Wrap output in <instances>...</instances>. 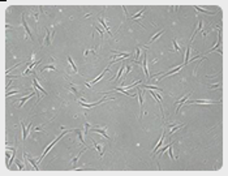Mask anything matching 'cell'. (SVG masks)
Instances as JSON below:
<instances>
[{
  "instance_id": "cell-1",
  "label": "cell",
  "mask_w": 228,
  "mask_h": 176,
  "mask_svg": "<svg viewBox=\"0 0 228 176\" xmlns=\"http://www.w3.org/2000/svg\"><path fill=\"white\" fill-rule=\"evenodd\" d=\"M68 132H70V131H65V132H63V135H60V136L58 137V138L55 140V141H52V144H50V145H48L47 147H46V150H44V153H43V154H42V156H40V158H39V162H42V159H43V158H44V155L47 154V153H48V151H50L51 149H52V146H54V145H55L56 142H58V141H59L60 138H63V136L65 135V133H68Z\"/></svg>"
},
{
  "instance_id": "cell-2",
  "label": "cell",
  "mask_w": 228,
  "mask_h": 176,
  "mask_svg": "<svg viewBox=\"0 0 228 176\" xmlns=\"http://www.w3.org/2000/svg\"><path fill=\"white\" fill-rule=\"evenodd\" d=\"M112 99H116V98H108V99H100L99 102H95V103H91V104H86V103H83L81 102V104L85 107V108H91V107H94V106H98V104H100L102 102H104V101H112Z\"/></svg>"
},
{
  "instance_id": "cell-3",
  "label": "cell",
  "mask_w": 228,
  "mask_h": 176,
  "mask_svg": "<svg viewBox=\"0 0 228 176\" xmlns=\"http://www.w3.org/2000/svg\"><path fill=\"white\" fill-rule=\"evenodd\" d=\"M21 127H22V131H24V136H22V138L26 140V138H28V135H29V131L31 129V123H30L28 127H25V124L21 123Z\"/></svg>"
},
{
  "instance_id": "cell-4",
  "label": "cell",
  "mask_w": 228,
  "mask_h": 176,
  "mask_svg": "<svg viewBox=\"0 0 228 176\" xmlns=\"http://www.w3.org/2000/svg\"><path fill=\"white\" fill-rule=\"evenodd\" d=\"M93 144H94V147L97 149V151L99 153V156H102L103 153H104V145H100V144L95 142V141H93Z\"/></svg>"
},
{
  "instance_id": "cell-5",
  "label": "cell",
  "mask_w": 228,
  "mask_h": 176,
  "mask_svg": "<svg viewBox=\"0 0 228 176\" xmlns=\"http://www.w3.org/2000/svg\"><path fill=\"white\" fill-rule=\"evenodd\" d=\"M21 21H22V25H24V28H25V31H26V34H28V37H29V38H31V31H30L29 26H28V24H26V21H25V17H24V14H21Z\"/></svg>"
},
{
  "instance_id": "cell-6",
  "label": "cell",
  "mask_w": 228,
  "mask_h": 176,
  "mask_svg": "<svg viewBox=\"0 0 228 176\" xmlns=\"http://www.w3.org/2000/svg\"><path fill=\"white\" fill-rule=\"evenodd\" d=\"M188 103H194V104H214L215 102H211V101H188Z\"/></svg>"
},
{
  "instance_id": "cell-7",
  "label": "cell",
  "mask_w": 228,
  "mask_h": 176,
  "mask_svg": "<svg viewBox=\"0 0 228 176\" xmlns=\"http://www.w3.org/2000/svg\"><path fill=\"white\" fill-rule=\"evenodd\" d=\"M142 59H143V62H142V68H143V72H145L146 77L149 78V71H147V60H146V55H143V56H142Z\"/></svg>"
},
{
  "instance_id": "cell-8",
  "label": "cell",
  "mask_w": 228,
  "mask_h": 176,
  "mask_svg": "<svg viewBox=\"0 0 228 176\" xmlns=\"http://www.w3.org/2000/svg\"><path fill=\"white\" fill-rule=\"evenodd\" d=\"M44 44L46 46H50L51 44V31L48 29H46V41H44Z\"/></svg>"
},
{
  "instance_id": "cell-9",
  "label": "cell",
  "mask_w": 228,
  "mask_h": 176,
  "mask_svg": "<svg viewBox=\"0 0 228 176\" xmlns=\"http://www.w3.org/2000/svg\"><path fill=\"white\" fill-rule=\"evenodd\" d=\"M188 98H189V94H188V95H185V97H182V98L180 99V101H178V102L176 103V107H177L176 112H178V110H180V107H181V104H182V103H184V102H187V101H188Z\"/></svg>"
},
{
  "instance_id": "cell-10",
  "label": "cell",
  "mask_w": 228,
  "mask_h": 176,
  "mask_svg": "<svg viewBox=\"0 0 228 176\" xmlns=\"http://www.w3.org/2000/svg\"><path fill=\"white\" fill-rule=\"evenodd\" d=\"M164 136H166V131H164V132H163V135H162V137H160V140H159V142H158V145H157V146H155V147H154V150H153L154 153H157V150H158V149H159V147H160V146H162V144H163V141H164Z\"/></svg>"
},
{
  "instance_id": "cell-11",
  "label": "cell",
  "mask_w": 228,
  "mask_h": 176,
  "mask_svg": "<svg viewBox=\"0 0 228 176\" xmlns=\"http://www.w3.org/2000/svg\"><path fill=\"white\" fill-rule=\"evenodd\" d=\"M138 98H139V108H141V117H142V108H143V99H142V90H139L138 91ZM139 117V119H141Z\"/></svg>"
},
{
  "instance_id": "cell-12",
  "label": "cell",
  "mask_w": 228,
  "mask_h": 176,
  "mask_svg": "<svg viewBox=\"0 0 228 176\" xmlns=\"http://www.w3.org/2000/svg\"><path fill=\"white\" fill-rule=\"evenodd\" d=\"M93 132H95V133H99V135H102L103 137H106V138H109V137L107 136V133H106L104 129H99V128H93Z\"/></svg>"
},
{
  "instance_id": "cell-13",
  "label": "cell",
  "mask_w": 228,
  "mask_h": 176,
  "mask_svg": "<svg viewBox=\"0 0 228 176\" xmlns=\"http://www.w3.org/2000/svg\"><path fill=\"white\" fill-rule=\"evenodd\" d=\"M194 8L198 10V12H202V13H206V14H210V16H212V14H215V12H210V10H207V9H203V8H199V7H197L194 5Z\"/></svg>"
},
{
  "instance_id": "cell-14",
  "label": "cell",
  "mask_w": 228,
  "mask_h": 176,
  "mask_svg": "<svg viewBox=\"0 0 228 176\" xmlns=\"http://www.w3.org/2000/svg\"><path fill=\"white\" fill-rule=\"evenodd\" d=\"M107 71H109V68H106V69H104V72H102V73H100L99 76H98L97 78H94L93 81H91V83H97V82L99 81V80H100V78H102V77H103V76H104V73H106V72H107Z\"/></svg>"
},
{
  "instance_id": "cell-15",
  "label": "cell",
  "mask_w": 228,
  "mask_h": 176,
  "mask_svg": "<svg viewBox=\"0 0 228 176\" xmlns=\"http://www.w3.org/2000/svg\"><path fill=\"white\" fill-rule=\"evenodd\" d=\"M33 83H34V87H35L37 90L42 91V93H43V94H47V93H46V90H44V89H42V86H39V85H38V82H37V80H35V78L33 80Z\"/></svg>"
},
{
  "instance_id": "cell-16",
  "label": "cell",
  "mask_w": 228,
  "mask_h": 176,
  "mask_svg": "<svg viewBox=\"0 0 228 176\" xmlns=\"http://www.w3.org/2000/svg\"><path fill=\"white\" fill-rule=\"evenodd\" d=\"M68 62H69L70 67H72V71H73V73H77V68H76V64L73 63V60H72L70 56H68Z\"/></svg>"
},
{
  "instance_id": "cell-17",
  "label": "cell",
  "mask_w": 228,
  "mask_h": 176,
  "mask_svg": "<svg viewBox=\"0 0 228 176\" xmlns=\"http://www.w3.org/2000/svg\"><path fill=\"white\" fill-rule=\"evenodd\" d=\"M99 22H100V24H102V26H103V28H104L106 30H107V33L109 34V35H111V37H113V35H112V33L109 31L108 26H107V24H106V22H104V20H103V18H99Z\"/></svg>"
},
{
  "instance_id": "cell-18",
  "label": "cell",
  "mask_w": 228,
  "mask_h": 176,
  "mask_svg": "<svg viewBox=\"0 0 228 176\" xmlns=\"http://www.w3.org/2000/svg\"><path fill=\"white\" fill-rule=\"evenodd\" d=\"M184 125L182 124H180V125H171V131H169V135H172L173 132H176L177 129H180V128H182Z\"/></svg>"
},
{
  "instance_id": "cell-19",
  "label": "cell",
  "mask_w": 228,
  "mask_h": 176,
  "mask_svg": "<svg viewBox=\"0 0 228 176\" xmlns=\"http://www.w3.org/2000/svg\"><path fill=\"white\" fill-rule=\"evenodd\" d=\"M141 51H139V48L138 47H136V59H134V62L136 63H139V60H141Z\"/></svg>"
},
{
  "instance_id": "cell-20",
  "label": "cell",
  "mask_w": 228,
  "mask_h": 176,
  "mask_svg": "<svg viewBox=\"0 0 228 176\" xmlns=\"http://www.w3.org/2000/svg\"><path fill=\"white\" fill-rule=\"evenodd\" d=\"M33 95H34V93H31V94H29L28 97H25V98H22V99H21V102H20V104H18V107H22V106H24V103H25L26 101H28V99H30V98H31Z\"/></svg>"
},
{
  "instance_id": "cell-21",
  "label": "cell",
  "mask_w": 228,
  "mask_h": 176,
  "mask_svg": "<svg viewBox=\"0 0 228 176\" xmlns=\"http://www.w3.org/2000/svg\"><path fill=\"white\" fill-rule=\"evenodd\" d=\"M55 69H56V68L54 65H46L43 68H40V72L43 73V72H46V71H55Z\"/></svg>"
},
{
  "instance_id": "cell-22",
  "label": "cell",
  "mask_w": 228,
  "mask_h": 176,
  "mask_svg": "<svg viewBox=\"0 0 228 176\" xmlns=\"http://www.w3.org/2000/svg\"><path fill=\"white\" fill-rule=\"evenodd\" d=\"M69 91H70V93H73L74 95H76V97H79V91L77 90V89H76V87L73 86V85H70V87H69Z\"/></svg>"
},
{
  "instance_id": "cell-23",
  "label": "cell",
  "mask_w": 228,
  "mask_h": 176,
  "mask_svg": "<svg viewBox=\"0 0 228 176\" xmlns=\"http://www.w3.org/2000/svg\"><path fill=\"white\" fill-rule=\"evenodd\" d=\"M181 69V67H177V68H175V69H172V71H169L168 73H166V74H163V77H167V76H171V74H173V73H176V72H178Z\"/></svg>"
},
{
  "instance_id": "cell-24",
  "label": "cell",
  "mask_w": 228,
  "mask_h": 176,
  "mask_svg": "<svg viewBox=\"0 0 228 176\" xmlns=\"http://www.w3.org/2000/svg\"><path fill=\"white\" fill-rule=\"evenodd\" d=\"M74 132L77 133V136H78V138H79V142L83 144V136H82V132L79 131V129H74Z\"/></svg>"
},
{
  "instance_id": "cell-25",
  "label": "cell",
  "mask_w": 228,
  "mask_h": 176,
  "mask_svg": "<svg viewBox=\"0 0 228 176\" xmlns=\"http://www.w3.org/2000/svg\"><path fill=\"white\" fill-rule=\"evenodd\" d=\"M124 65H121L120 68H119V73H117V76H116V78H113V80H116V81H117V80H119L120 77H121V76H123V72H124Z\"/></svg>"
},
{
  "instance_id": "cell-26",
  "label": "cell",
  "mask_w": 228,
  "mask_h": 176,
  "mask_svg": "<svg viewBox=\"0 0 228 176\" xmlns=\"http://www.w3.org/2000/svg\"><path fill=\"white\" fill-rule=\"evenodd\" d=\"M143 12H145V8H142L138 13H137V14H134V17H133V18H134V20H137V18H141V17H142V14H143Z\"/></svg>"
},
{
  "instance_id": "cell-27",
  "label": "cell",
  "mask_w": 228,
  "mask_h": 176,
  "mask_svg": "<svg viewBox=\"0 0 228 176\" xmlns=\"http://www.w3.org/2000/svg\"><path fill=\"white\" fill-rule=\"evenodd\" d=\"M82 153H83V151H81V153H79V154H78L77 156H74V158H73V159H72V163H73V164H76V163H77V160H78L79 158H81V155H82Z\"/></svg>"
},
{
  "instance_id": "cell-28",
  "label": "cell",
  "mask_w": 228,
  "mask_h": 176,
  "mask_svg": "<svg viewBox=\"0 0 228 176\" xmlns=\"http://www.w3.org/2000/svg\"><path fill=\"white\" fill-rule=\"evenodd\" d=\"M189 53H190V47L188 46V48H187V52H185V64L188 63V57H189Z\"/></svg>"
},
{
  "instance_id": "cell-29",
  "label": "cell",
  "mask_w": 228,
  "mask_h": 176,
  "mask_svg": "<svg viewBox=\"0 0 228 176\" xmlns=\"http://www.w3.org/2000/svg\"><path fill=\"white\" fill-rule=\"evenodd\" d=\"M163 33H164V30H160V31H159V33L157 34V35H154L153 38H151V39H150V42H153V41H155V39H157V38H158V37H160V35H162V34H163Z\"/></svg>"
},
{
  "instance_id": "cell-30",
  "label": "cell",
  "mask_w": 228,
  "mask_h": 176,
  "mask_svg": "<svg viewBox=\"0 0 228 176\" xmlns=\"http://www.w3.org/2000/svg\"><path fill=\"white\" fill-rule=\"evenodd\" d=\"M172 43H173V51H180V47H178V44L176 43V41H172Z\"/></svg>"
},
{
  "instance_id": "cell-31",
  "label": "cell",
  "mask_w": 228,
  "mask_h": 176,
  "mask_svg": "<svg viewBox=\"0 0 228 176\" xmlns=\"http://www.w3.org/2000/svg\"><path fill=\"white\" fill-rule=\"evenodd\" d=\"M168 154H169V156L172 159H175V156H173V154H172V144H169V146H168Z\"/></svg>"
},
{
  "instance_id": "cell-32",
  "label": "cell",
  "mask_w": 228,
  "mask_h": 176,
  "mask_svg": "<svg viewBox=\"0 0 228 176\" xmlns=\"http://www.w3.org/2000/svg\"><path fill=\"white\" fill-rule=\"evenodd\" d=\"M29 162L31 163L33 166H34V168H35V170L38 171V164H37V162H35V160H34V159H31V158H29Z\"/></svg>"
},
{
  "instance_id": "cell-33",
  "label": "cell",
  "mask_w": 228,
  "mask_h": 176,
  "mask_svg": "<svg viewBox=\"0 0 228 176\" xmlns=\"http://www.w3.org/2000/svg\"><path fill=\"white\" fill-rule=\"evenodd\" d=\"M20 91H10V93H7V97H9V95H13V94H18Z\"/></svg>"
},
{
  "instance_id": "cell-34",
  "label": "cell",
  "mask_w": 228,
  "mask_h": 176,
  "mask_svg": "<svg viewBox=\"0 0 228 176\" xmlns=\"http://www.w3.org/2000/svg\"><path fill=\"white\" fill-rule=\"evenodd\" d=\"M95 30H98V31H99V34H100V37H103V35H104V34H103V31H102V30H100L99 28H98V26H95Z\"/></svg>"
},
{
  "instance_id": "cell-35",
  "label": "cell",
  "mask_w": 228,
  "mask_h": 176,
  "mask_svg": "<svg viewBox=\"0 0 228 176\" xmlns=\"http://www.w3.org/2000/svg\"><path fill=\"white\" fill-rule=\"evenodd\" d=\"M220 85L219 83H215V85H211V86H208V87H211V89H216V87H219Z\"/></svg>"
}]
</instances>
